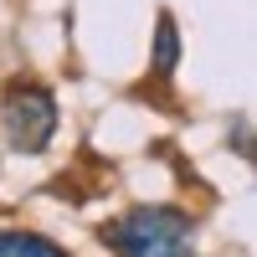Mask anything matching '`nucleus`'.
<instances>
[{
  "label": "nucleus",
  "instance_id": "obj_2",
  "mask_svg": "<svg viewBox=\"0 0 257 257\" xmlns=\"http://www.w3.org/2000/svg\"><path fill=\"white\" fill-rule=\"evenodd\" d=\"M57 134V98L41 82H11L0 93V139L16 155H41Z\"/></svg>",
  "mask_w": 257,
  "mask_h": 257
},
{
  "label": "nucleus",
  "instance_id": "obj_4",
  "mask_svg": "<svg viewBox=\"0 0 257 257\" xmlns=\"http://www.w3.org/2000/svg\"><path fill=\"white\" fill-rule=\"evenodd\" d=\"M175 62H180V31H175V16H160V26H155V77L165 82L170 72H175Z\"/></svg>",
  "mask_w": 257,
  "mask_h": 257
},
{
  "label": "nucleus",
  "instance_id": "obj_1",
  "mask_svg": "<svg viewBox=\"0 0 257 257\" xmlns=\"http://www.w3.org/2000/svg\"><path fill=\"white\" fill-rule=\"evenodd\" d=\"M113 257H196V216L180 206H134L98 226Z\"/></svg>",
  "mask_w": 257,
  "mask_h": 257
},
{
  "label": "nucleus",
  "instance_id": "obj_3",
  "mask_svg": "<svg viewBox=\"0 0 257 257\" xmlns=\"http://www.w3.org/2000/svg\"><path fill=\"white\" fill-rule=\"evenodd\" d=\"M0 257H72L62 242L41 237V231H26V226H0Z\"/></svg>",
  "mask_w": 257,
  "mask_h": 257
},
{
  "label": "nucleus",
  "instance_id": "obj_5",
  "mask_svg": "<svg viewBox=\"0 0 257 257\" xmlns=\"http://www.w3.org/2000/svg\"><path fill=\"white\" fill-rule=\"evenodd\" d=\"M247 134H252V123L237 118V149H242V160H252V139H247Z\"/></svg>",
  "mask_w": 257,
  "mask_h": 257
}]
</instances>
